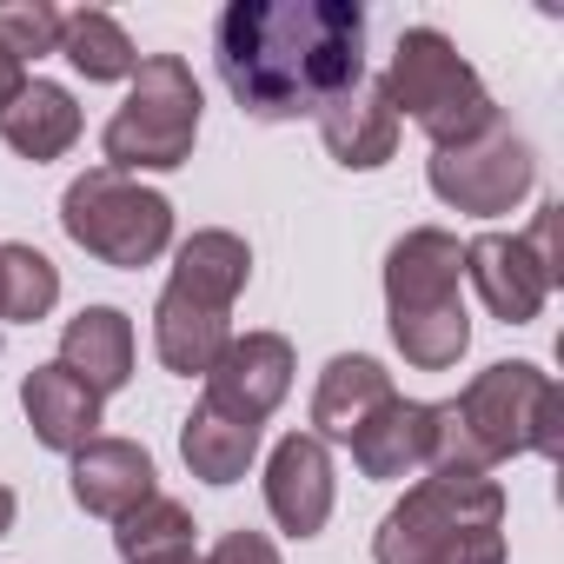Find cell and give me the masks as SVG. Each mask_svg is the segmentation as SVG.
<instances>
[{"instance_id":"cell-22","label":"cell","mask_w":564,"mask_h":564,"mask_svg":"<svg viewBox=\"0 0 564 564\" xmlns=\"http://www.w3.org/2000/svg\"><path fill=\"white\" fill-rule=\"evenodd\" d=\"M113 544H120L127 564H193V511L180 498H160L153 491L140 511L120 518Z\"/></svg>"},{"instance_id":"cell-6","label":"cell","mask_w":564,"mask_h":564,"mask_svg":"<svg viewBox=\"0 0 564 564\" xmlns=\"http://www.w3.org/2000/svg\"><path fill=\"white\" fill-rule=\"evenodd\" d=\"M386 100H392V113L405 107L412 127L432 147H465L485 127H498V107H491L485 80L471 74V61L438 28H405L399 34L392 74H386Z\"/></svg>"},{"instance_id":"cell-21","label":"cell","mask_w":564,"mask_h":564,"mask_svg":"<svg viewBox=\"0 0 564 564\" xmlns=\"http://www.w3.org/2000/svg\"><path fill=\"white\" fill-rule=\"evenodd\" d=\"M61 54L87 74V80H133L140 74V47L127 41V28L100 8H74L61 14Z\"/></svg>"},{"instance_id":"cell-11","label":"cell","mask_w":564,"mask_h":564,"mask_svg":"<svg viewBox=\"0 0 564 564\" xmlns=\"http://www.w3.org/2000/svg\"><path fill=\"white\" fill-rule=\"evenodd\" d=\"M293 392V346L279 333H246L232 339L213 372H206V405L239 419V425H265L279 412V399Z\"/></svg>"},{"instance_id":"cell-9","label":"cell","mask_w":564,"mask_h":564,"mask_svg":"<svg viewBox=\"0 0 564 564\" xmlns=\"http://www.w3.org/2000/svg\"><path fill=\"white\" fill-rule=\"evenodd\" d=\"M465 272L478 300L491 306V319L531 326L557 286V206H544L531 232H478L465 246Z\"/></svg>"},{"instance_id":"cell-14","label":"cell","mask_w":564,"mask_h":564,"mask_svg":"<svg viewBox=\"0 0 564 564\" xmlns=\"http://www.w3.org/2000/svg\"><path fill=\"white\" fill-rule=\"evenodd\" d=\"M319 140H326V153H333L339 166H352V173L386 166L392 147H399V113H392V100H386V80L346 87V94L319 113Z\"/></svg>"},{"instance_id":"cell-3","label":"cell","mask_w":564,"mask_h":564,"mask_svg":"<svg viewBox=\"0 0 564 564\" xmlns=\"http://www.w3.org/2000/svg\"><path fill=\"white\" fill-rule=\"evenodd\" d=\"M372 564H505V491L485 471L419 478L372 531Z\"/></svg>"},{"instance_id":"cell-7","label":"cell","mask_w":564,"mask_h":564,"mask_svg":"<svg viewBox=\"0 0 564 564\" xmlns=\"http://www.w3.org/2000/svg\"><path fill=\"white\" fill-rule=\"evenodd\" d=\"M199 80L180 54H147L133 74V94L120 100V113L107 120L100 147L113 173H173L193 160L199 140Z\"/></svg>"},{"instance_id":"cell-1","label":"cell","mask_w":564,"mask_h":564,"mask_svg":"<svg viewBox=\"0 0 564 564\" xmlns=\"http://www.w3.org/2000/svg\"><path fill=\"white\" fill-rule=\"evenodd\" d=\"M213 61L239 113L300 120L326 113L366 80V8L359 0H232L213 28Z\"/></svg>"},{"instance_id":"cell-23","label":"cell","mask_w":564,"mask_h":564,"mask_svg":"<svg viewBox=\"0 0 564 564\" xmlns=\"http://www.w3.org/2000/svg\"><path fill=\"white\" fill-rule=\"evenodd\" d=\"M61 300V272L47 252L34 246H0V319L8 326H34L47 319Z\"/></svg>"},{"instance_id":"cell-25","label":"cell","mask_w":564,"mask_h":564,"mask_svg":"<svg viewBox=\"0 0 564 564\" xmlns=\"http://www.w3.org/2000/svg\"><path fill=\"white\" fill-rule=\"evenodd\" d=\"M199 564H279V551L265 531H226L213 544V557H199Z\"/></svg>"},{"instance_id":"cell-5","label":"cell","mask_w":564,"mask_h":564,"mask_svg":"<svg viewBox=\"0 0 564 564\" xmlns=\"http://www.w3.org/2000/svg\"><path fill=\"white\" fill-rule=\"evenodd\" d=\"M465 246L445 226H412L386 252V306H392V346L419 372H445L471 346V319L458 300Z\"/></svg>"},{"instance_id":"cell-15","label":"cell","mask_w":564,"mask_h":564,"mask_svg":"<svg viewBox=\"0 0 564 564\" xmlns=\"http://www.w3.org/2000/svg\"><path fill=\"white\" fill-rule=\"evenodd\" d=\"M21 412H28V425H34V438L47 452H80L87 438H100L94 432L100 425V392H87L61 359L54 366H34L21 379Z\"/></svg>"},{"instance_id":"cell-28","label":"cell","mask_w":564,"mask_h":564,"mask_svg":"<svg viewBox=\"0 0 564 564\" xmlns=\"http://www.w3.org/2000/svg\"><path fill=\"white\" fill-rule=\"evenodd\" d=\"M193 564H199V557H193Z\"/></svg>"},{"instance_id":"cell-24","label":"cell","mask_w":564,"mask_h":564,"mask_svg":"<svg viewBox=\"0 0 564 564\" xmlns=\"http://www.w3.org/2000/svg\"><path fill=\"white\" fill-rule=\"evenodd\" d=\"M41 54H61V14L47 0H0V61H41Z\"/></svg>"},{"instance_id":"cell-20","label":"cell","mask_w":564,"mask_h":564,"mask_svg":"<svg viewBox=\"0 0 564 564\" xmlns=\"http://www.w3.org/2000/svg\"><path fill=\"white\" fill-rule=\"evenodd\" d=\"M252 452H259V425H239V419L213 412L206 399H199V405L186 412V425H180V458H186L193 478H206V485H232V478H246Z\"/></svg>"},{"instance_id":"cell-16","label":"cell","mask_w":564,"mask_h":564,"mask_svg":"<svg viewBox=\"0 0 564 564\" xmlns=\"http://www.w3.org/2000/svg\"><path fill=\"white\" fill-rule=\"evenodd\" d=\"M352 465L366 471V478H405V471H425L432 465V405H419V399H386L352 438Z\"/></svg>"},{"instance_id":"cell-4","label":"cell","mask_w":564,"mask_h":564,"mask_svg":"<svg viewBox=\"0 0 564 564\" xmlns=\"http://www.w3.org/2000/svg\"><path fill=\"white\" fill-rule=\"evenodd\" d=\"M246 272H252V252L226 226H206L180 246L173 279L153 306V346L166 372L180 379L213 372V359L232 346V300L246 293Z\"/></svg>"},{"instance_id":"cell-19","label":"cell","mask_w":564,"mask_h":564,"mask_svg":"<svg viewBox=\"0 0 564 564\" xmlns=\"http://www.w3.org/2000/svg\"><path fill=\"white\" fill-rule=\"evenodd\" d=\"M0 140H8L21 160H61L74 140H80V107L67 87L54 80H28L8 107H0Z\"/></svg>"},{"instance_id":"cell-13","label":"cell","mask_w":564,"mask_h":564,"mask_svg":"<svg viewBox=\"0 0 564 564\" xmlns=\"http://www.w3.org/2000/svg\"><path fill=\"white\" fill-rule=\"evenodd\" d=\"M153 498V458L133 438H87L74 452V505L87 518H127Z\"/></svg>"},{"instance_id":"cell-26","label":"cell","mask_w":564,"mask_h":564,"mask_svg":"<svg viewBox=\"0 0 564 564\" xmlns=\"http://www.w3.org/2000/svg\"><path fill=\"white\" fill-rule=\"evenodd\" d=\"M21 87H28V74H21L14 61H0V107H8V100H14Z\"/></svg>"},{"instance_id":"cell-17","label":"cell","mask_w":564,"mask_h":564,"mask_svg":"<svg viewBox=\"0 0 564 564\" xmlns=\"http://www.w3.org/2000/svg\"><path fill=\"white\" fill-rule=\"evenodd\" d=\"M61 366L87 386V392H120L133 379V319L120 306H87L80 319H67L61 333Z\"/></svg>"},{"instance_id":"cell-10","label":"cell","mask_w":564,"mask_h":564,"mask_svg":"<svg viewBox=\"0 0 564 564\" xmlns=\"http://www.w3.org/2000/svg\"><path fill=\"white\" fill-rule=\"evenodd\" d=\"M425 180H432V193H438L445 206L491 219V213H511V206L531 193L538 160H531V147L498 120V127H485V133L465 140V147H438L432 166H425Z\"/></svg>"},{"instance_id":"cell-8","label":"cell","mask_w":564,"mask_h":564,"mask_svg":"<svg viewBox=\"0 0 564 564\" xmlns=\"http://www.w3.org/2000/svg\"><path fill=\"white\" fill-rule=\"evenodd\" d=\"M61 226L80 252H94L100 265H153L166 246H173V206L166 193L140 186L133 173H113V166H94L67 186L61 199Z\"/></svg>"},{"instance_id":"cell-27","label":"cell","mask_w":564,"mask_h":564,"mask_svg":"<svg viewBox=\"0 0 564 564\" xmlns=\"http://www.w3.org/2000/svg\"><path fill=\"white\" fill-rule=\"evenodd\" d=\"M8 531H14V491L0 485V538H8Z\"/></svg>"},{"instance_id":"cell-12","label":"cell","mask_w":564,"mask_h":564,"mask_svg":"<svg viewBox=\"0 0 564 564\" xmlns=\"http://www.w3.org/2000/svg\"><path fill=\"white\" fill-rule=\"evenodd\" d=\"M265 511L279 518V531H293V538H319L326 531V518H333V458H326V438L293 432V438L272 445Z\"/></svg>"},{"instance_id":"cell-18","label":"cell","mask_w":564,"mask_h":564,"mask_svg":"<svg viewBox=\"0 0 564 564\" xmlns=\"http://www.w3.org/2000/svg\"><path fill=\"white\" fill-rule=\"evenodd\" d=\"M392 399V372L379 366V359H366V352H339L326 372H319V392H313V438H352L379 405Z\"/></svg>"},{"instance_id":"cell-2","label":"cell","mask_w":564,"mask_h":564,"mask_svg":"<svg viewBox=\"0 0 564 564\" xmlns=\"http://www.w3.org/2000/svg\"><path fill=\"white\" fill-rule=\"evenodd\" d=\"M564 445V392L524 366H485L458 399L432 405V465L425 471H491L518 452L557 458Z\"/></svg>"}]
</instances>
